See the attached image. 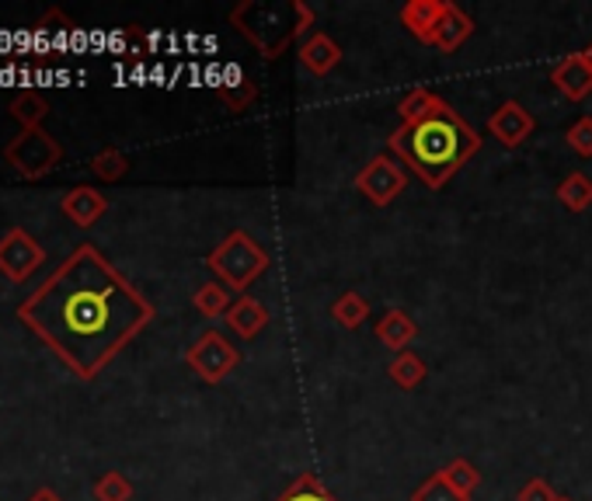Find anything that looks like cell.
Listing matches in <instances>:
<instances>
[{"label": "cell", "mask_w": 592, "mask_h": 501, "mask_svg": "<svg viewBox=\"0 0 592 501\" xmlns=\"http://www.w3.org/2000/svg\"><path fill=\"white\" fill-rule=\"evenodd\" d=\"M154 317L158 306L94 244L73 247L18 306V321L81 380L98 376Z\"/></svg>", "instance_id": "obj_1"}, {"label": "cell", "mask_w": 592, "mask_h": 501, "mask_svg": "<svg viewBox=\"0 0 592 501\" xmlns=\"http://www.w3.org/2000/svg\"><path fill=\"white\" fill-rule=\"evenodd\" d=\"M481 143V132L471 129L464 115L436 94L418 119L401 123L391 132L387 153H394L429 191H439L461 175Z\"/></svg>", "instance_id": "obj_2"}, {"label": "cell", "mask_w": 592, "mask_h": 501, "mask_svg": "<svg viewBox=\"0 0 592 501\" xmlns=\"http://www.w3.org/2000/svg\"><path fill=\"white\" fill-rule=\"evenodd\" d=\"M231 25L258 49L262 60H279L297 38L303 43L314 28V11L303 0H286V4H258V0H241L231 11Z\"/></svg>", "instance_id": "obj_3"}, {"label": "cell", "mask_w": 592, "mask_h": 501, "mask_svg": "<svg viewBox=\"0 0 592 501\" xmlns=\"http://www.w3.org/2000/svg\"><path fill=\"white\" fill-rule=\"evenodd\" d=\"M272 255L265 250L247 230H231L213 250L206 255V268L217 276L220 286H227L231 293L244 296L252 282H258L269 272Z\"/></svg>", "instance_id": "obj_4"}, {"label": "cell", "mask_w": 592, "mask_h": 501, "mask_svg": "<svg viewBox=\"0 0 592 501\" xmlns=\"http://www.w3.org/2000/svg\"><path fill=\"white\" fill-rule=\"evenodd\" d=\"M4 161L22 175L25 182H39L56 164L63 161V150L46 129H22L18 137L4 147Z\"/></svg>", "instance_id": "obj_5"}, {"label": "cell", "mask_w": 592, "mask_h": 501, "mask_svg": "<svg viewBox=\"0 0 592 501\" xmlns=\"http://www.w3.org/2000/svg\"><path fill=\"white\" fill-rule=\"evenodd\" d=\"M408 175H411V171L401 164L394 153H376V158L356 175V191L370 206L384 209L408 188Z\"/></svg>", "instance_id": "obj_6"}, {"label": "cell", "mask_w": 592, "mask_h": 501, "mask_svg": "<svg viewBox=\"0 0 592 501\" xmlns=\"http://www.w3.org/2000/svg\"><path fill=\"white\" fill-rule=\"evenodd\" d=\"M185 362L202 383H223L241 365V352L227 341V335L202 331L199 341L185 352Z\"/></svg>", "instance_id": "obj_7"}, {"label": "cell", "mask_w": 592, "mask_h": 501, "mask_svg": "<svg viewBox=\"0 0 592 501\" xmlns=\"http://www.w3.org/2000/svg\"><path fill=\"white\" fill-rule=\"evenodd\" d=\"M43 258H46V250L22 226L8 230V234L0 237V272H4L11 282H25L35 268L43 265Z\"/></svg>", "instance_id": "obj_8"}, {"label": "cell", "mask_w": 592, "mask_h": 501, "mask_svg": "<svg viewBox=\"0 0 592 501\" xmlns=\"http://www.w3.org/2000/svg\"><path fill=\"white\" fill-rule=\"evenodd\" d=\"M533 129H537V119H533V112H526L520 102H502L499 108H495L488 115V132L495 140H499L506 150H515V147H523L530 137H533Z\"/></svg>", "instance_id": "obj_9"}, {"label": "cell", "mask_w": 592, "mask_h": 501, "mask_svg": "<svg viewBox=\"0 0 592 501\" xmlns=\"http://www.w3.org/2000/svg\"><path fill=\"white\" fill-rule=\"evenodd\" d=\"M443 14H446V0H408V4L397 11L401 25L422 46H436V32H439V22H443Z\"/></svg>", "instance_id": "obj_10"}, {"label": "cell", "mask_w": 592, "mask_h": 501, "mask_svg": "<svg viewBox=\"0 0 592 501\" xmlns=\"http://www.w3.org/2000/svg\"><path fill=\"white\" fill-rule=\"evenodd\" d=\"M550 84L561 91V98L568 102H585L592 94V70L582 60V53H571L550 70Z\"/></svg>", "instance_id": "obj_11"}, {"label": "cell", "mask_w": 592, "mask_h": 501, "mask_svg": "<svg viewBox=\"0 0 592 501\" xmlns=\"http://www.w3.org/2000/svg\"><path fill=\"white\" fill-rule=\"evenodd\" d=\"M269 321H272V314H269V306H265L262 300H255V296H234V303H231V311H227V327L237 335V338H244V341H252V338H258L265 327H269Z\"/></svg>", "instance_id": "obj_12"}, {"label": "cell", "mask_w": 592, "mask_h": 501, "mask_svg": "<svg viewBox=\"0 0 592 501\" xmlns=\"http://www.w3.org/2000/svg\"><path fill=\"white\" fill-rule=\"evenodd\" d=\"M60 209H63V217L70 223H78V226H94L102 217H105V209H108V199L102 196L98 188H91V185H78V188H70L67 196L60 199Z\"/></svg>", "instance_id": "obj_13"}, {"label": "cell", "mask_w": 592, "mask_h": 501, "mask_svg": "<svg viewBox=\"0 0 592 501\" xmlns=\"http://www.w3.org/2000/svg\"><path fill=\"white\" fill-rule=\"evenodd\" d=\"M300 63L303 70H311L314 77H328L338 63H341V46L328 32H311L307 38L300 43Z\"/></svg>", "instance_id": "obj_14"}, {"label": "cell", "mask_w": 592, "mask_h": 501, "mask_svg": "<svg viewBox=\"0 0 592 501\" xmlns=\"http://www.w3.org/2000/svg\"><path fill=\"white\" fill-rule=\"evenodd\" d=\"M373 335L380 338V345H387V349L397 356V352L411 349V341L418 338V324L405 311H397V306H394V311H387L384 317L376 321Z\"/></svg>", "instance_id": "obj_15"}, {"label": "cell", "mask_w": 592, "mask_h": 501, "mask_svg": "<svg viewBox=\"0 0 592 501\" xmlns=\"http://www.w3.org/2000/svg\"><path fill=\"white\" fill-rule=\"evenodd\" d=\"M471 35H474V22L461 8L446 0V14H443V22H439V32H436V49L450 56V53L461 49Z\"/></svg>", "instance_id": "obj_16"}, {"label": "cell", "mask_w": 592, "mask_h": 501, "mask_svg": "<svg viewBox=\"0 0 592 501\" xmlns=\"http://www.w3.org/2000/svg\"><path fill=\"white\" fill-rule=\"evenodd\" d=\"M387 376H391L394 387H401V391H415V387H422V380L429 376V365L422 362V356L408 349V352H397V356L391 359Z\"/></svg>", "instance_id": "obj_17"}, {"label": "cell", "mask_w": 592, "mask_h": 501, "mask_svg": "<svg viewBox=\"0 0 592 501\" xmlns=\"http://www.w3.org/2000/svg\"><path fill=\"white\" fill-rule=\"evenodd\" d=\"M554 196H558V202L568 209V213H585V209L592 206V178L582 175V171H571V175L561 178Z\"/></svg>", "instance_id": "obj_18"}, {"label": "cell", "mask_w": 592, "mask_h": 501, "mask_svg": "<svg viewBox=\"0 0 592 501\" xmlns=\"http://www.w3.org/2000/svg\"><path fill=\"white\" fill-rule=\"evenodd\" d=\"M370 311H373L370 300L362 296V293H356V289H349V293H341V296L332 303V321L346 327V331H356V327L367 324Z\"/></svg>", "instance_id": "obj_19"}, {"label": "cell", "mask_w": 592, "mask_h": 501, "mask_svg": "<svg viewBox=\"0 0 592 501\" xmlns=\"http://www.w3.org/2000/svg\"><path fill=\"white\" fill-rule=\"evenodd\" d=\"M11 119L22 126V129H43L46 115H49V102L43 98L39 91H22L18 98L11 102Z\"/></svg>", "instance_id": "obj_20"}, {"label": "cell", "mask_w": 592, "mask_h": 501, "mask_svg": "<svg viewBox=\"0 0 592 501\" xmlns=\"http://www.w3.org/2000/svg\"><path fill=\"white\" fill-rule=\"evenodd\" d=\"M73 28H78V25H73L63 11L53 8L46 18H39V25H35V43H39V49H43V46H46V49H63Z\"/></svg>", "instance_id": "obj_21"}, {"label": "cell", "mask_w": 592, "mask_h": 501, "mask_svg": "<svg viewBox=\"0 0 592 501\" xmlns=\"http://www.w3.org/2000/svg\"><path fill=\"white\" fill-rule=\"evenodd\" d=\"M231 289L220 286V282H206L196 289L193 296V306L206 317V321H217V317H227V311H231Z\"/></svg>", "instance_id": "obj_22"}, {"label": "cell", "mask_w": 592, "mask_h": 501, "mask_svg": "<svg viewBox=\"0 0 592 501\" xmlns=\"http://www.w3.org/2000/svg\"><path fill=\"white\" fill-rule=\"evenodd\" d=\"M276 501H338V498L328 491V485H324L317 474L307 470V474H300Z\"/></svg>", "instance_id": "obj_23"}, {"label": "cell", "mask_w": 592, "mask_h": 501, "mask_svg": "<svg viewBox=\"0 0 592 501\" xmlns=\"http://www.w3.org/2000/svg\"><path fill=\"white\" fill-rule=\"evenodd\" d=\"M439 474H443L446 485L456 488L464 498H471L477 488H481V474H477V467L471 464V459H464V456H461V459H450V464L439 470Z\"/></svg>", "instance_id": "obj_24"}, {"label": "cell", "mask_w": 592, "mask_h": 501, "mask_svg": "<svg viewBox=\"0 0 592 501\" xmlns=\"http://www.w3.org/2000/svg\"><path fill=\"white\" fill-rule=\"evenodd\" d=\"M91 171H94V178H102V182H123L126 171H129V161H126L123 150L108 147V150L94 153V158H91Z\"/></svg>", "instance_id": "obj_25"}, {"label": "cell", "mask_w": 592, "mask_h": 501, "mask_svg": "<svg viewBox=\"0 0 592 501\" xmlns=\"http://www.w3.org/2000/svg\"><path fill=\"white\" fill-rule=\"evenodd\" d=\"M411 501H471V498H464L456 488H450L446 477L436 470L432 477H426L422 485L411 491Z\"/></svg>", "instance_id": "obj_26"}, {"label": "cell", "mask_w": 592, "mask_h": 501, "mask_svg": "<svg viewBox=\"0 0 592 501\" xmlns=\"http://www.w3.org/2000/svg\"><path fill=\"white\" fill-rule=\"evenodd\" d=\"M94 498L98 501H132V485L119 470H108L98 485H94Z\"/></svg>", "instance_id": "obj_27"}, {"label": "cell", "mask_w": 592, "mask_h": 501, "mask_svg": "<svg viewBox=\"0 0 592 501\" xmlns=\"http://www.w3.org/2000/svg\"><path fill=\"white\" fill-rule=\"evenodd\" d=\"M432 98L436 94L429 91V88H411L405 98L397 102V115H401V123H411V119H418L429 105H432Z\"/></svg>", "instance_id": "obj_28"}, {"label": "cell", "mask_w": 592, "mask_h": 501, "mask_svg": "<svg viewBox=\"0 0 592 501\" xmlns=\"http://www.w3.org/2000/svg\"><path fill=\"white\" fill-rule=\"evenodd\" d=\"M565 140H568V147L579 153V158H592V115H582V119H576L568 126V132H565Z\"/></svg>", "instance_id": "obj_29"}, {"label": "cell", "mask_w": 592, "mask_h": 501, "mask_svg": "<svg viewBox=\"0 0 592 501\" xmlns=\"http://www.w3.org/2000/svg\"><path fill=\"white\" fill-rule=\"evenodd\" d=\"M217 94H220V98L231 105L234 112H241V108H247V105L258 98V88H255L252 81H241V84H220Z\"/></svg>", "instance_id": "obj_30"}, {"label": "cell", "mask_w": 592, "mask_h": 501, "mask_svg": "<svg viewBox=\"0 0 592 501\" xmlns=\"http://www.w3.org/2000/svg\"><path fill=\"white\" fill-rule=\"evenodd\" d=\"M515 501H558V491H554L544 477H533V480H526V485L520 488Z\"/></svg>", "instance_id": "obj_31"}, {"label": "cell", "mask_w": 592, "mask_h": 501, "mask_svg": "<svg viewBox=\"0 0 592 501\" xmlns=\"http://www.w3.org/2000/svg\"><path fill=\"white\" fill-rule=\"evenodd\" d=\"M28 501H63V498H60V494H56L53 488H39V491H35V494H32Z\"/></svg>", "instance_id": "obj_32"}, {"label": "cell", "mask_w": 592, "mask_h": 501, "mask_svg": "<svg viewBox=\"0 0 592 501\" xmlns=\"http://www.w3.org/2000/svg\"><path fill=\"white\" fill-rule=\"evenodd\" d=\"M582 60H585V63H589V70H592V43H589V46L582 49Z\"/></svg>", "instance_id": "obj_33"}, {"label": "cell", "mask_w": 592, "mask_h": 501, "mask_svg": "<svg viewBox=\"0 0 592 501\" xmlns=\"http://www.w3.org/2000/svg\"><path fill=\"white\" fill-rule=\"evenodd\" d=\"M558 501H571V498H565V494H558Z\"/></svg>", "instance_id": "obj_34"}]
</instances>
